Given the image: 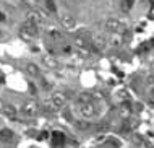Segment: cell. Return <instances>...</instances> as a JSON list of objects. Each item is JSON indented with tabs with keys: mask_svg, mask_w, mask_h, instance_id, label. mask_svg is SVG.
Returning a JSON list of instances; mask_svg holds the SVG:
<instances>
[{
	"mask_svg": "<svg viewBox=\"0 0 154 148\" xmlns=\"http://www.w3.org/2000/svg\"><path fill=\"white\" fill-rule=\"evenodd\" d=\"M76 104H78V112L83 119H93L96 116V104L93 103L88 93H81L76 98Z\"/></svg>",
	"mask_w": 154,
	"mask_h": 148,
	"instance_id": "1",
	"label": "cell"
},
{
	"mask_svg": "<svg viewBox=\"0 0 154 148\" xmlns=\"http://www.w3.org/2000/svg\"><path fill=\"white\" fill-rule=\"evenodd\" d=\"M37 28H39L37 24L24 20V23L21 24V29H20V34H21V37H24V39H34L37 36V33H39Z\"/></svg>",
	"mask_w": 154,
	"mask_h": 148,
	"instance_id": "2",
	"label": "cell"
},
{
	"mask_svg": "<svg viewBox=\"0 0 154 148\" xmlns=\"http://www.w3.org/2000/svg\"><path fill=\"white\" fill-rule=\"evenodd\" d=\"M41 111V106L36 103V101H26V103H23L21 106V112L23 116L26 117H36L37 114Z\"/></svg>",
	"mask_w": 154,
	"mask_h": 148,
	"instance_id": "3",
	"label": "cell"
},
{
	"mask_svg": "<svg viewBox=\"0 0 154 148\" xmlns=\"http://www.w3.org/2000/svg\"><path fill=\"white\" fill-rule=\"evenodd\" d=\"M104 29L109 31L110 34H114V33H122L125 29V24L117 18H109V20H106V23H104Z\"/></svg>",
	"mask_w": 154,
	"mask_h": 148,
	"instance_id": "4",
	"label": "cell"
},
{
	"mask_svg": "<svg viewBox=\"0 0 154 148\" xmlns=\"http://www.w3.org/2000/svg\"><path fill=\"white\" fill-rule=\"evenodd\" d=\"M91 44H93V47L96 50L102 52V50L109 46V39H107L102 33H96V34H93V37H91Z\"/></svg>",
	"mask_w": 154,
	"mask_h": 148,
	"instance_id": "5",
	"label": "cell"
},
{
	"mask_svg": "<svg viewBox=\"0 0 154 148\" xmlns=\"http://www.w3.org/2000/svg\"><path fill=\"white\" fill-rule=\"evenodd\" d=\"M51 99H52L54 106L57 108V111H59V109H62L65 106V103H66V95L63 91H55V93H52Z\"/></svg>",
	"mask_w": 154,
	"mask_h": 148,
	"instance_id": "6",
	"label": "cell"
},
{
	"mask_svg": "<svg viewBox=\"0 0 154 148\" xmlns=\"http://www.w3.org/2000/svg\"><path fill=\"white\" fill-rule=\"evenodd\" d=\"M15 138V132L11 129H8V127H2L0 129V142L2 143H10L13 142Z\"/></svg>",
	"mask_w": 154,
	"mask_h": 148,
	"instance_id": "7",
	"label": "cell"
},
{
	"mask_svg": "<svg viewBox=\"0 0 154 148\" xmlns=\"http://www.w3.org/2000/svg\"><path fill=\"white\" fill-rule=\"evenodd\" d=\"M60 21H62V26L66 28V29H73L75 26H76V20H75L72 15H68V13L62 15L60 16Z\"/></svg>",
	"mask_w": 154,
	"mask_h": 148,
	"instance_id": "8",
	"label": "cell"
},
{
	"mask_svg": "<svg viewBox=\"0 0 154 148\" xmlns=\"http://www.w3.org/2000/svg\"><path fill=\"white\" fill-rule=\"evenodd\" d=\"M123 34L122 33H114V34H110L109 37V46H112V47H120V46L123 44Z\"/></svg>",
	"mask_w": 154,
	"mask_h": 148,
	"instance_id": "9",
	"label": "cell"
},
{
	"mask_svg": "<svg viewBox=\"0 0 154 148\" xmlns=\"http://www.w3.org/2000/svg\"><path fill=\"white\" fill-rule=\"evenodd\" d=\"M3 114L10 119H16V114H18V109L15 108L13 104H5L3 106Z\"/></svg>",
	"mask_w": 154,
	"mask_h": 148,
	"instance_id": "10",
	"label": "cell"
},
{
	"mask_svg": "<svg viewBox=\"0 0 154 148\" xmlns=\"http://www.w3.org/2000/svg\"><path fill=\"white\" fill-rule=\"evenodd\" d=\"M26 73L29 75V77H39L41 75V70H39V67L36 65V63H26Z\"/></svg>",
	"mask_w": 154,
	"mask_h": 148,
	"instance_id": "11",
	"label": "cell"
},
{
	"mask_svg": "<svg viewBox=\"0 0 154 148\" xmlns=\"http://www.w3.org/2000/svg\"><path fill=\"white\" fill-rule=\"evenodd\" d=\"M42 62L45 67H49V69H55L57 65H59V62H57L55 56H44L42 57Z\"/></svg>",
	"mask_w": 154,
	"mask_h": 148,
	"instance_id": "12",
	"label": "cell"
},
{
	"mask_svg": "<svg viewBox=\"0 0 154 148\" xmlns=\"http://www.w3.org/2000/svg\"><path fill=\"white\" fill-rule=\"evenodd\" d=\"M136 0H120V10L123 11V13H128V11H131L133 5H135Z\"/></svg>",
	"mask_w": 154,
	"mask_h": 148,
	"instance_id": "13",
	"label": "cell"
},
{
	"mask_svg": "<svg viewBox=\"0 0 154 148\" xmlns=\"http://www.w3.org/2000/svg\"><path fill=\"white\" fill-rule=\"evenodd\" d=\"M47 34H49V37L51 39H54V41H62L63 39V34L59 31L57 28H49L47 29Z\"/></svg>",
	"mask_w": 154,
	"mask_h": 148,
	"instance_id": "14",
	"label": "cell"
},
{
	"mask_svg": "<svg viewBox=\"0 0 154 148\" xmlns=\"http://www.w3.org/2000/svg\"><path fill=\"white\" fill-rule=\"evenodd\" d=\"M42 111H45V112H55V111H57V108L54 106L52 99H44V103H42Z\"/></svg>",
	"mask_w": 154,
	"mask_h": 148,
	"instance_id": "15",
	"label": "cell"
},
{
	"mask_svg": "<svg viewBox=\"0 0 154 148\" xmlns=\"http://www.w3.org/2000/svg\"><path fill=\"white\" fill-rule=\"evenodd\" d=\"M44 3H45V8H47V11H51V13H55V11H57L55 0H44Z\"/></svg>",
	"mask_w": 154,
	"mask_h": 148,
	"instance_id": "16",
	"label": "cell"
},
{
	"mask_svg": "<svg viewBox=\"0 0 154 148\" xmlns=\"http://www.w3.org/2000/svg\"><path fill=\"white\" fill-rule=\"evenodd\" d=\"M119 99H120V101H128V99H130V96H128V91H125V90L119 91Z\"/></svg>",
	"mask_w": 154,
	"mask_h": 148,
	"instance_id": "17",
	"label": "cell"
},
{
	"mask_svg": "<svg viewBox=\"0 0 154 148\" xmlns=\"http://www.w3.org/2000/svg\"><path fill=\"white\" fill-rule=\"evenodd\" d=\"M60 142H63L62 132H54V143H60Z\"/></svg>",
	"mask_w": 154,
	"mask_h": 148,
	"instance_id": "18",
	"label": "cell"
},
{
	"mask_svg": "<svg viewBox=\"0 0 154 148\" xmlns=\"http://www.w3.org/2000/svg\"><path fill=\"white\" fill-rule=\"evenodd\" d=\"M5 20H7V15L3 11H0V21H5Z\"/></svg>",
	"mask_w": 154,
	"mask_h": 148,
	"instance_id": "19",
	"label": "cell"
},
{
	"mask_svg": "<svg viewBox=\"0 0 154 148\" xmlns=\"http://www.w3.org/2000/svg\"><path fill=\"white\" fill-rule=\"evenodd\" d=\"M2 37H3V31H0V39H2Z\"/></svg>",
	"mask_w": 154,
	"mask_h": 148,
	"instance_id": "20",
	"label": "cell"
},
{
	"mask_svg": "<svg viewBox=\"0 0 154 148\" xmlns=\"http://www.w3.org/2000/svg\"><path fill=\"white\" fill-rule=\"evenodd\" d=\"M5 148H10V146H5Z\"/></svg>",
	"mask_w": 154,
	"mask_h": 148,
	"instance_id": "21",
	"label": "cell"
}]
</instances>
